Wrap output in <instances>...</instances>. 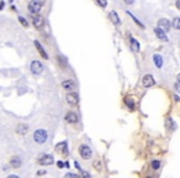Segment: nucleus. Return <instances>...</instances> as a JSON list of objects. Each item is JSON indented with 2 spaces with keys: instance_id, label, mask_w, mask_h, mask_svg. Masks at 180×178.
Masks as SVG:
<instances>
[{
  "instance_id": "nucleus-31",
  "label": "nucleus",
  "mask_w": 180,
  "mask_h": 178,
  "mask_svg": "<svg viewBox=\"0 0 180 178\" xmlns=\"http://www.w3.org/2000/svg\"><path fill=\"white\" fill-rule=\"evenodd\" d=\"M125 2H126L127 5H132V4L135 2V0H125Z\"/></svg>"
},
{
  "instance_id": "nucleus-38",
  "label": "nucleus",
  "mask_w": 180,
  "mask_h": 178,
  "mask_svg": "<svg viewBox=\"0 0 180 178\" xmlns=\"http://www.w3.org/2000/svg\"><path fill=\"white\" fill-rule=\"evenodd\" d=\"M10 1H12V0H10Z\"/></svg>"
},
{
  "instance_id": "nucleus-18",
  "label": "nucleus",
  "mask_w": 180,
  "mask_h": 178,
  "mask_svg": "<svg viewBox=\"0 0 180 178\" xmlns=\"http://www.w3.org/2000/svg\"><path fill=\"white\" fill-rule=\"evenodd\" d=\"M130 42H131V48H132L135 52H138V51H140V43H138V41L132 37V38L130 40Z\"/></svg>"
},
{
  "instance_id": "nucleus-8",
  "label": "nucleus",
  "mask_w": 180,
  "mask_h": 178,
  "mask_svg": "<svg viewBox=\"0 0 180 178\" xmlns=\"http://www.w3.org/2000/svg\"><path fill=\"white\" fill-rule=\"evenodd\" d=\"M158 27L160 30H163L164 32H168L170 30V22H169V20H167V19L158 20Z\"/></svg>"
},
{
  "instance_id": "nucleus-36",
  "label": "nucleus",
  "mask_w": 180,
  "mask_h": 178,
  "mask_svg": "<svg viewBox=\"0 0 180 178\" xmlns=\"http://www.w3.org/2000/svg\"><path fill=\"white\" fill-rule=\"evenodd\" d=\"M177 79H178V82H179V83H180V73H179V74H178V77H177Z\"/></svg>"
},
{
  "instance_id": "nucleus-22",
  "label": "nucleus",
  "mask_w": 180,
  "mask_h": 178,
  "mask_svg": "<svg viewBox=\"0 0 180 178\" xmlns=\"http://www.w3.org/2000/svg\"><path fill=\"white\" fill-rule=\"evenodd\" d=\"M160 161L159 160H153L152 162H150V167L154 170V171H157V170H159L160 168Z\"/></svg>"
},
{
  "instance_id": "nucleus-10",
  "label": "nucleus",
  "mask_w": 180,
  "mask_h": 178,
  "mask_svg": "<svg viewBox=\"0 0 180 178\" xmlns=\"http://www.w3.org/2000/svg\"><path fill=\"white\" fill-rule=\"evenodd\" d=\"M32 24H34V26H35L36 29H41V27L43 26V24H44L43 17H42V16H38V15H36V16L32 19Z\"/></svg>"
},
{
  "instance_id": "nucleus-26",
  "label": "nucleus",
  "mask_w": 180,
  "mask_h": 178,
  "mask_svg": "<svg viewBox=\"0 0 180 178\" xmlns=\"http://www.w3.org/2000/svg\"><path fill=\"white\" fill-rule=\"evenodd\" d=\"M96 2L101 6V7H105L108 5V0H96Z\"/></svg>"
},
{
  "instance_id": "nucleus-9",
  "label": "nucleus",
  "mask_w": 180,
  "mask_h": 178,
  "mask_svg": "<svg viewBox=\"0 0 180 178\" xmlns=\"http://www.w3.org/2000/svg\"><path fill=\"white\" fill-rule=\"evenodd\" d=\"M78 115L74 113V111H68L67 113V115H66V120H67V123H71V124H75V123H78Z\"/></svg>"
},
{
  "instance_id": "nucleus-29",
  "label": "nucleus",
  "mask_w": 180,
  "mask_h": 178,
  "mask_svg": "<svg viewBox=\"0 0 180 178\" xmlns=\"http://www.w3.org/2000/svg\"><path fill=\"white\" fill-rule=\"evenodd\" d=\"M57 166H58L59 168H63V167L66 166V162H63V161H58V162H57Z\"/></svg>"
},
{
  "instance_id": "nucleus-3",
  "label": "nucleus",
  "mask_w": 180,
  "mask_h": 178,
  "mask_svg": "<svg viewBox=\"0 0 180 178\" xmlns=\"http://www.w3.org/2000/svg\"><path fill=\"white\" fill-rule=\"evenodd\" d=\"M79 153H80V156H81L84 160H89V158H91V156H93V151H91V148H90L88 145H80V147H79Z\"/></svg>"
},
{
  "instance_id": "nucleus-34",
  "label": "nucleus",
  "mask_w": 180,
  "mask_h": 178,
  "mask_svg": "<svg viewBox=\"0 0 180 178\" xmlns=\"http://www.w3.org/2000/svg\"><path fill=\"white\" fill-rule=\"evenodd\" d=\"M6 178H19V176H16V175H10V176H7Z\"/></svg>"
},
{
  "instance_id": "nucleus-16",
  "label": "nucleus",
  "mask_w": 180,
  "mask_h": 178,
  "mask_svg": "<svg viewBox=\"0 0 180 178\" xmlns=\"http://www.w3.org/2000/svg\"><path fill=\"white\" fill-rule=\"evenodd\" d=\"M35 46H36V48H37V51H38V53H39V55H41V56H42V57H43L44 60H48V55L46 53V51L43 50V47H42V46H41V45H39V43L37 42V41L35 42Z\"/></svg>"
},
{
  "instance_id": "nucleus-28",
  "label": "nucleus",
  "mask_w": 180,
  "mask_h": 178,
  "mask_svg": "<svg viewBox=\"0 0 180 178\" xmlns=\"http://www.w3.org/2000/svg\"><path fill=\"white\" fill-rule=\"evenodd\" d=\"M66 178H79V176L75 175V173H67V175H66Z\"/></svg>"
},
{
  "instance_id": "nucleus-15",
  "label": "nucleus",
  "mask_w": 180,
  "mask_h": 178,
  "mask_svg": "<svg viewBox=\"0 0 180 178\" xmlns=\"http://www.w3.org/2000/svg\"><path fill=\"white\" fill-rule=\"evenodd\" d=\"M21 158L20 157H12L11 160H10V166L12 167V168H19L20 166H21Z\"/></svg>"
},
{
  "instance_id": "nucleus-27",
  "label": "nucleus",
  "mask_w": 180,
  "mask_h": 178,
  "mask_svg": "<svg viewBox=\"0 0 180 178\" xmlns=\"http://www.w3.org/2000/svg\"><path fill=\"white\" fill-rule=\"evenodd\" d=\"M19 21H20V24H22V25H24L25 27H27V26H29L27 21H26V20L24 19V17H21V16H20V17H19Z\"/></svg>"
},
{
  "instance_id": "nucleus-23",
  "label": "nucleus",
  "mask_w": 180,
  "mask_h": 178,
  "mask_svg": "<svg viewBox=\"0 0 180 178\" xmlns=\"http://www.w3.org/2000/svg\"><path fill=\"white\" fill-rule=\"evenodd\" d=\"M93 167H94L96 171H101V168H103V165H101L100 160H95V161L93 162Z\"/></svg>"
},
{
  "instance_id": "nucleus-17",
  "label": "nucleus",
  "mask_w": 180,
  "mask_h": 178,
  "mask_svg": "<svg viewBox=\"0 0 180 178\" xmlns=\"http://www.w3.org/2000/svg\"><path fill=\"white\" fill-rule=\"evenodd\" d=\"M153 61H154L155 67L160 68V67L163 66V58H162V56H159V55H154V56H153Z\"/></svg>"
},
{
  "instance_id": "nucleus-11",
  "label": "nucleus",
  "mask_w": 180,
  "mask_h": 178,
  "mask_svg": "<svg viewBox=\"0 0 180 178\" xmlns=\"http://www.w3.org/2000/svg\"><path fill=\"white\" fill-rule=\"evenodd\" d=\"M165 126H167L168 130L174 131V130L177 129V123L173 120V118H167V120H165Z\"/></svg>"
},
{
  "instance_id": "nucleus-32",
  "label": "nucleus",
  "mask_w": 180,
  "mask_h": 178,
  "mask_svg": "<svg viewBox=\"0 0 180 178\" xmlns=\"http://www.w3.org/2000/svg\"><path fill=\"white\" fill-rule=\"evenodd\" d=\"M74 165H75V167H76V170H79V171H81V167L79 166V163H78V162H74Z\"/></svg>"
},
{
  "instance_id": "nucleus-21",
  "label": "nucleus",
  "mask_w": 180,
  "mask_h": 178,
  "mask_svg": "<svg viewBox=\"0 0 180 178\" xmlns=\"http://www.w3.org/2000/svg\"><path fill=\"white\" fill-rule=\"evenodd\" d=\"M110 19L112 20V22H113L115 25H118V24H120V19H118V16H117V14H116L115 11H111V12H110Z\"/></svg>"
},
{
  "instance_id": "nucleus-12",
  "label": "nucleus",
  "mask_w": 180,
  "mask_h": 178,
  "mask_svg": "<svg viewBox=\"0 0 180 178\" xmlns=\"http://www.w3.org/2000/svg\"><path fill=\"white\" fill-rule=\"evenodd\" d=\"M62 87H63V89L72 92L73 89H75V83H74L73 80H71V79H68V80H64V82L62 83Z\"/></svg>"
},
{
  "instance_id": "nucleus-4",
  "label": "nucleus",
  "mask_w": 180,
  "mask_h": 178,
  "mask_svg": "<svg viewBox=\"0 0 180 178\" xmlns=\"http://www.w3.org/2000/svg\"><path fill=\"white\" fill-rule=\"evenodd\" d=\"M30 70H31V72H32L34 74L38 75V74H41V73L43 72V65H42L39 61H34V62L31 63V66H30Z\"/></svg>"
},
{
  "instance_id": "nucleus-7",
  "label": "nucleus",
  "mask_w": 180,
  "mask_h": 178,
  "mask_svg": "<svg viewBox=\"0 0 180 178\" xmlns=\"http://www.w3.org/2000/svg\"><path fill=\"white\" fill-rule=\"evenodd\" d=\"M142 84H143V87H145V88L153 87V85L155 84V80H154L153 75H152V74H145L143 77V79H142Z\"/></svg>"
},
{
  "instance_id": "nucleus-37",
  "label": "nucleus",
  "mask_w": 180,
  "mask_h": 178,
  "mask_svg": "<svg viewBox=\"0 0 180 178\" xmlns=\"http://www.w3.org/2000/svg\"><path fill=\"white\" fill-rule=\"evenodd\" d=\"M145 178H153V177H150V176H148V177H145Z\"/></svg>"
},
{
  "instance_id": "nucleus-6",
  "label": "nucleus",
  "mask_w": 180,
  "mask_h": 178,
  "mask_svg": "<svg viewBox=\"0 0 180 178\" xmlns=\"http://www.w3.org/2000/svg\"><path fill=\"white\" fill-rule=\"evenodd\" d=\"M67 103H68L71 107L78 105V103H79V97H78V94L74 93V92H71L69 94H67Z\"/></svg>"
},
{
  "instance_id": "nucleus-30",
  "label": "nucleus",
  "mask_w": 180,
  "mask_h": 178,
  "mask_svg": "<svg viewBox=\"0 0 180 178\" xmlns=\"http://www.w3.org/2000/svg\"><path fill=\"white\" fill-rule=\"evenodd\" d=\"M174 87H175L177 92H178V93H180V83H179V82H178V83H175V85H174Z\"/></svg>"
},
{
  "instance_id": "nucleus-24",
  "label": "nucleus",
  "mask_w": 180,
  "mask_h": 178,
  "mask_svg": "<svg viewBox=\"0 0 180 178\" xmlns=\"http://www.w3.org/2000/svg\"><path fill=\"white\" fill-rule=\"evenodd\" d=\"M173 26H174V29L180 30V17H175L173 20Z\"/></svg>"
},
{
  "instance_id": "nucleus-13",
  "label": "nucleus",
  "mask_w": 180,
  "mask_h": 178,
  "mask_svg": "<svg viewBox=\"0 0 180 178\" xmlns=\"http://www.w3.org/2000/svg\"><path fill=\"white\" fill-rule=\"evenodd\" d=\"M154 34H155V36H157L159 40H162V41H164V42L168 41V37H167V35H165V32H164L163 30H160L159 27L154 29Z\"/></svg>"
},
{
  "instance_id": "nucleus-33",
  "label": "nucleus",
  "mask_w": 180,
  "mask_h": 178,
  "mask_svg": "<svg viewBox=\"0 0 180 178\" xmlns=\"http://www.w3.org/2000/svg\"><path fill=\"white\" fill-rule=\"evenodd\" d=\"M175 6H177V9L180 10V0H177V2H175Z\"/></svg>"
},
{
  "instance_id": "nucleus-14",
  "label": "nucleus",
  "mask_w": 180,
  "mask_h": 178,
  "mask_svg": "<svg viewBox=\"0 0 180 178\" xmlns=\"http://www.w3.org/2000/svg\"><path fill=\"white\" fill-rule=\"evenodd\" d=\"M16 131H17V134H20V135H25V134L29 132V125H26V124H20V125L17 126Z\"/></svg>"
},
{
  "instance_id": "nucleus-2",
  "label": "nucleus",
  "mask_w": 180,
  "mask_h": 178,
  "mask_svg": "<svg viewBox=\"0 0 180 178\" xmlns=\"http://www.w3.org/2000/svg\"><path fill=\"white\" fill-rule=\"evenodd\" d=\"M42 6H43V1H41V0H31L29 2V10L32 14H38L41 11Z\"/></svg>"
},
{
  "instance_id": "nucleus-20",
  "label": "nucleus",
  "mask_w": 180,
  "mask_h": 178,
  "mask_svg": "<svg viewBox=\"0 0 180 178\" xmlns=\"http://www.w3.org/2000/svg\"><path fill=\"white\" fill-rule=\"evenodd\" d=\"M125 104L130 110H135V100L132 98H125Z\"/></svg>"
},
{
  "instance_id": "nucleus-19",
  "label": "nucleus",
  "mask_w": 180,
  "mask_h": 178,
  "mask_svg": "<svg viewBox=\"0 0 180 178\" xmlns=\"http://www.w3.org/2000/svg\"><path fill=\"white\" fill-rule=\"evenodd\" d=\"M56 150H57L58 152L67 153V142H66V141H63V142L58 143V145L56 146Z\"/></svg>"
},
{
  "instance_id": "nucleus-1",
  "label": "nucleus",
  "mask_w": 180,
  "mask_h": 178,
  "mask_svg": "<svg viewBox=\"0 0 180 178\" xmlns=\"http://www.w3.org/2000/svg\"><path fill=\"white\" fill-rule=\"evenodd\" d=\"M47 137H48V135L44 129H38L34 132V140L37 143H44L47 141Z\"/></svg>"
},
{
  "instance_id": "nucleus-35",
  "label": "nucleus",
  "mask_w": 180,
  "mask_h": 178,
  "mask_svg": "<svg viewBox=\"0 0 180 178\" xmlns=\"http://www.w3.org/2000/svg\"><path fill=\"white\" fill-rule=\"evenodd\" d=\"M4 5H5V2H4V1H0V10H2Z\"/></svg>"
},
{
  "instance_id": "nucleus-5",
  "label": "nucleus",
  "mask_w": 180,
  "mask_h": 178,
  "mask_svg": "<svg viewBox=\"0 0 180 178\" xmlns=\"http://www.w3.org/2000/svg\"><path fill=\"white\" fill-rule=\"evenodd\" d=\"M53 162H54V160H53V156H52V155H43V156L39 157V160H38V163H39L41 166H51Z\"/></svg>"
},
{
  "instance_id": "nucleus-25",
  "label": "nucleus",
  "mask_w": 180,
  "mask_h": 178,
  "mask_svg": "<svg viewBox=\"0 0 180 178\" xmlns=\"http://www.w3.org/2000/svg\"><path fill=\"white\" fill-rule=\"evenodd\" d=\"M80 172H81V178H91L89 172H86V171H84V170H81Z\"/></svg>"
}]
</instances>
